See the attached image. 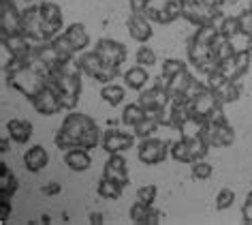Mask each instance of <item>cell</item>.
Segmentation results:
<instances>
[{
    "mask_svg": "<svg viewBox=\"0 0 252 225\" xmlns=\"http://www.w3.org/2000/svg\"><path fill=\"white\" fill-rule=\"evenodd\" d=\"M218 65H220V60L216 58V56H210V58H207L205 62H201L197 69H199V71L203 73V75H212L214 71H218Z\"/></svg>",
    "mask_w": 252,
    "mask_h": 225,
    "instance_id": "7dc6e473",
    "label": "cell"
},
{
    "mask_svg": "<svg viewBox=\"0 0 252 225\" xmlns=\"http://www.w3.org/2000/svg\"><path fill=\"white\" fill-rule=\"evenodd\" d=\"M218 37H220L218 26H214V24H203V26H197V33L192 35V39L203 43V45H212Z\"/></svg>",
    "mask_w": 252,
    "mask_h": 225,
    "instance_id": "f546056e",
    "label": "cell"
},
{
    "mask_svg": "<svg viewBox=\"0 0 252 225\" xmlns=\"http://www.w3.org/2000/svg\"><path fill=\"white\" fill-rule=\"evenodd\" d=\"M250 49H242V52H235V56H233V60H235V71H237V79L242 77V75L250 69Z\"/></svg>",
    "mask_w": 252,
    "mask_h": 225,
    "instance_id": "f35d334b",
    "label": "cell"
},
{
    "mask_svg": "<svg viewBox=\"0 0 252 225\" xmlns=\"http://www.w3.org/2000/svg\"><path fill=\"white\" fill-rule=\"evenodd\" d=\"M0 2H13V0H0Z\"/></svg>",
    "mask_w": 252,
    "mask_h": 225,
    "instance_id": "91938a15",
    "label": "cell"
},
{
    "mask_svg": "<svg viewBox=\"0 0 252 225\" xmlns=\"http://www.w3.org/2000/svg\"><path fill=\"white\" fill-rule=\"evenodd\" d=\"M0 144H2V152H7V150H9V142H7V140H2Z\"/></svg>",
    "mask_w": 252,
    "mask_h": 225,
    "instance_id": "6f0895ef",
    "label": "cell"
},
{
    "mask_svg": "<svg viewBox=\"0 0 252 225\" xmlns=\"http://www.w3.org/2000/svg\"><path fill=\"white\" fill-rule=\"evenodd\" d=\"M207 88H210V86H207V84H201L199 82V79H194V82H192V86H190V90H188V97H197V95H201V92H205Z\"/></svg>",
    "mask_w": 252,
    "mask_h": 225,
    "instance_id": "f907efd6",
    "label": "cell"
},
{
    "mask_svg": "<svg viewBox=\"0 0 252 225\" xmlns=\"http://www.w3.org/2000/svg\"><path fill=\"white\" fill-rule=\"evenodd\" d=\"M7 133L17 144H28L32 137V122L24 120V118H11L7 122Z\"/></svg>",
    "mask_w": 252,
    "mask_h": 225,
    "instance_id": "9a60e30c",
    "label": "cell"
},
{
    "mask_svg": "<svg viewBox=\"0 0 252 225\" xmlns=\"http://www.w3.org/2000/svg\"><path fill=\"white\" fill-rule=\"evenodd\" d=\"M139 103L146 108L148 114H156V112H160V110H167L169 105H171V95H169V90H167L165 79L156 82L152 88L143 90L139 95Z\"/></svg>",
    "mask_w": 252,
    "mask_h": 225,
    "instance_id": "7a4b0ae2",
    "label": "cell"
},
{
    "mask_svg": "<svg viewBox=\"0 0 252 225\" xmlns=\"http://www.w3.org/2000/svg\"><path fill=\"white\" fill-rule=\"evenodd\" d=\"M169 154V146L158 137H146L141 140L139 148H137V157H139L141 163L146 165H158L167 159Z\"/></svg>",
    "mask_w": 252,
    "mask_h": 225,
    "instance_id": "5b68a950",
    "label": "cell"
},
{
    "mask_svg": "<svg viewBox=\"0 0 252 225\" xmlns=\"http://www.w3.org/2000/svg\"><path fill=\"white\" fill-rule=\"evenodd\" d=\"M124 88L122 86H118V84H103V90H100V97H103V101H107L109 105H120L124 101Z\"/></svg>",
    "mask_w": 252,
    "mask_h": 225,
    "instance_id": "f1b7e54d",
    "label": "cell"
},
{
    "mask_svg": "<svg viewBox=\"0 0 252 225\" xmlns=\"http://www.w3.org/2000/svg\"><path fill=\"white\" fill-rule=\"evenodd\" d=\"M2 178H0V191L2 193H7V195H13V193L17 191V180H15V176L9 172V167L2 163Z\"/></svg>",
    "mask_w": 252,
    "mask_h": 225,
    "instance_id": "8d00e7d4",
    "label": "cell"
},
{
    "mask_svg": "<svg viewBox=\"0 0 252 225\" xmlns=\"http://www.w3.org/2000/svg\"><path fill=\"white\" fill-rule=\"evenodd\" d=\"M233 202H235V193H233L231 189H222L216 195V208L218 210H226V208H231Z\"/></svg>",
    "mask_w": 252,
    "mask_h": 225,
    "instance_id": "ee69618b",
    "label": "cell"
},
{
    "mask_svg": "<svg viewBox=\"0 0 252 225\" xmlns=\"http://www.w3.org/2000/svg\"><path fill=\"white\" fill-rule=\"evenodd\" d=\"M103 176L113 178L122 187L128 185V167H126V159L122 157V152L109 154V159H107V163H105V170H103Z\"/></svg>",
    "mask_w": 252,
    "mask_h": 225,
    "instance_id": "8fae6325",
    "label": "cell"
},
{
    "mask_svg": "<svg viewBox=\"0 0 252 225\" xmlns=\"http://www.w3.org/2000/svg\"><path fill=\"white\" fill-rule=\"evenodd\" d=\"M237 22H239V35L252 39V9L242 11V13L237 15Z\"/></svg>",
    "mask_w": 252,
    "mask_h": 225,
    "instance_id": "60d3db41",
    "label": "cell"
},
{
    "mask_svg": "<svg viewBox=\"0 0 252 225\" xmlns=\"http://www.w3.org/2000/svg\"><path fill=\"white\" fill-rule=\"evenodd\" d=\"M182 2H184V4H188V2H194V0H182Z\"/></svg>",
    "mask_w": 252,
    "mask_h": 225,
    "instance_id": "680465c9",
    "label": "cell"
},
{
    "mask_svg": "<svg viewBox=\"0 0 252 225\" xmlns=\"http://www.w3.org/2000/svg\"><path fill=\"white\" fill-rule=\"evenodd\" d=\"M188 148H190V154H192V163L194 161H201L207 154V150H210V144L205 142L203 135H194V137H184Z\"/></svg>",
    "mask_w": 252,
    "mask_h": 225,
    "instance_id": "83f0119b",
    "label": "cell"
},
{
    "mask_svg": "<svg viewBox=\"0 0 252 225\" xmlns=\"http://www.w3.org/2000/svg\"><path fill=\"white\" fill-rule=\"evenodd\" d=\"M212 56V49L210 45H203V43L194 41L190 37V41H188V58H190V62L194 67H199L201 62H205L207 58Z\"/></svg>",
    "mask_w": 252,
    "mask_h": 225,
    "instance_id": "603a6c76",
    "label": "cell"
},
{
    "mask_svg": "<svg viewBox=\"0 0 252 225\" xmlns=\"http://www.w3.org/2000/svg\"><path fill=\"white\" fill-rule=\"evenodd\" d=\"M171 157H173L175 161H180V163H192L190 148H188V144H186L184 137H182V140H178V142H173V146H171Z\"/></svg>",
    "mask_w": 252,
    "mask_h": 225,
    "instance_id": "836d02e7",
    "label": "cell"
},
{
    "mask_svg": "<svg viewBox=\"0 0 252 225\" xmlns=\"http://www.w3.org/2000/svg\"><path fill=\"white\" fill-rule=\"evenodd\" d=\"M182 71H186V62L180 58H167L162 65V79H171L173 75H178Z\"/></svg>",
    "mask_w": 252,
    "mask_h": 225,
    "instance_id": "d590c367",
    "label": "cell"
},
{
    "mask_svg": "<svg viewBox=\"0 0 252 225\" xmlns=\"http://www.w3.org/2000/svg\"><path fill=\"white\" fill-rule=\"evenodd\" d=\"M122 189L124 187L116 183L113 178L109 176H103L98 180V187H96V191H98V195L100 197H107V199H118L120 195H122Z\"/></svg>",
    "mask_w": 252,
    "mask_h": 225,
    "instance_id": "cb8c5ba5",
    "label": "cell"
},
{
    "mask_svg": "<svg viewBox=\"0 0 252 225\" xmlns=\"http://www.w3.org/2000/svg\"><path fill=\"white\" fill-rule=\"evenodd\" d=\"M0 33L2 37L22 33V13L13 2H0Z\"/></svg>",
    "mask_w": 252,
    "mask_h": 225,
    "instance_id": "ba28073f",
    "label": "cell"
},
{
    "mask_svg": "<svg viewBox=\"0 0 252 225\" xmlns=\"http://www.w3.org/2000/svg\"><path fill=\"white\" fill-rule=\"evenodd\" d=\"M154 197H156V187L154 185H146V187H139L137 189V199L146 204H154Z\"/></svg>",
    "mask_w": 252,
    "mask_h": 225,
    "instance_id": "f6af8a7d",
    "label": "cell"
},
{
    "mask_svg": "<svg viewBox=\"0 0 252 225\" xmlns=\"http://www.w3.org/2000/svg\"><path fill=\"white\" fill-rule=\"evenodd\" d=\"M201 135L205 137V142L214 148H224L231 146L233 140H235V133H233V127H229V122L224 120H210L203 124V131Z\"/></svg>",
    "mask_w": 252,
    "mask_h": 225,
    "instance_id": "277c9868",
    "label": "cell"
},
{
    "mask_svg": "<svg viewBox=\"0 0 252 225\" xmlns=\"http://www.w3.org/2000/svg\"><path fill=\"white\" fill-rule=\"evenodd\" d=\"M43 193H45V195H58V193H60V185L58 183H49V185L43 187Z\"/></svg>",
    "mask_w": 252,
    "mask_h": 225,
    "instance_id": "816d5d0a",
    "label": "cell"
},
{
    "mask_svg": "<svg viewBox=\"0 0 252 225\" xmlns=\"http://www.w3.org/2000/svg\"><path fill=\"white\" fill-rule=\"evenodd\" d=\"M212 165L210 163H205L203 159L201 161H194L192 163V178H197V180H207L212 176Z\"/></svg>",
    "mask_w": 252,
    "mask_h": 225,
    "instance_id": "7bdbcfd3",
    "label": "cell"
},
{
    "mask_svg": "<svg viewBox=\"0 0 252 225\" xmlns=\"http://www.w3.org/2000/svg\"><path fill=\"white\" fill-rule=\"evenodd\" d=\"M220 30V35L224 37V39H233L235 35H239V22H237V17H233V15H226L222 24L218 26Z\"/></svg>",
    "mask_w": 252,
    "mask_h": 225,
    "instance_id": "74e56055",
    "label": "cell"
},
{
    "mask_svg": "<svg viewBox=\"0 0 252 225\" xmlns=\"http://www.w3.org/2000/svg\"><path fill=\"white\" fill-rule=\"evenodd\" d=\"M52 43H54V47L58 49V54H60V58L62 60H66V58H73L75 54H77V49H75V45L71 41H68V37L62 33V35H56L54 39H52Z\"/></svg>",
    "mask_w": 252,
    "mask_h": 225,
    "instance_id": "d6a6232c",
    "label": "cell"
},
{
    "mask_svg": "<svg viewBox=\"0 0 252 225\" xmlns=\"http://www.w3.org/2000/svg\"><path fill=\"white\" fill-rule=\"evenodd\" d=\"M146 2H150V0H146Z\"/></svg>",
    "mask_w": 252,
    "mask_h": 225,
    "instance_id": "6125c7cd",
    "label": "cell"
},
{
    "mask_svg": "<svg viewBox=\"0 0 252 225\" xmlns=\"http://www.w3.org/2000/svg\"><path fill=\"white\" fill-rule=\"evenodd\" d=\"M120 75V67H116V65H103V69L96 73V82H103V84H109V82H113Z\"/></svg>",
    "mask_w": 252,
    "mask_h": 225,
    "instance_id": "b9f144b4",
    "label": "cell"
},
{
    "mask_svg": "<svg viewBox=\"0 0 252 225\" xmlns=\"http://www.w3.org/2000/svg\"><path fill=\"white\" fill-rule=\"evenodd\" d=\"M64 163H66L68 170H73V172H86L88 167H90L92 159H90V154H88L86 148L75 146V148L64 152Z\"/></svg>",
    "mask_w": 252,
    "mask_h": 225,
    "instance_id": "e0dca14e",
    "label": "cell"
},
{
    "mask_svg": "<svg viewBox=\"0 0 252 225\" xmlns=\"http://www.w3.org/2000/svg\"><path fill=\"white\" fill-rule=\"evenodd\" d=\"M226 2H233V0H226Z\"/></svg>",
    "mask_w": 252,
    "mask_h": 225,
    "instance_id": "94428289",
    "label": "cell"
},
{
    "mask_svg": "<svg viewBox=\"0 0 252 225\" xmlns=\"http://www.w3.org/2000/svg\"><path fill=\"white\" fill-rule=\"evenodd\" d=\"M60 103H62V110H75L79 103V95L75 92H60Z\"/></svg>",
    "mask_w": 252,
    "mask_h": 225,
    "instance_id": "bcb514c9",
    "label": "cell"
},
{
    "mask_svg": "<svg viewBox=\"0 0 252 225\" xmlns=\"http://www.w3.org/2000/svg\"><path fill=\"white\" fill-rule=\"evenodd\" d=\"M2 49L11 56H30L32 54V41L24 33H15L9 37H2Z\"/></svg>",
    "mask_w": 252,
    "mask_h": 225,
    "instance_id": "4fadbf2b",
    "label": "cell"
},
{
    "mask_svg": "<svg viewBox=\"0 0 252 225\" xmlns=\"http://www.w3.org/2000/svg\"><path fill=\"white\" fill-rule=\"evenodd\" d=\"M148 118V112H146V108L137 101V103H128L124 108V112H122V122L126 124V127H137L139 122H143Z\"/></svg>",
    "mask_w": 252,
    "mask_h": 225,
    "instance_id": "ffe728a7",
    "label": "cell"
},
{
    "mask_svg": "<svg viewBox=\"0 0 252 225\" xmlns=\"http://www.w3.org/2000/svg\"><path fill=\"white\" fill-rule=\"evenodd\" d=\"M64 35L68 37V41L75 45V49H86L88 47V43H90V37H88V30H86V26L84 24H71L66 30H64Z\"/></svg>",
    "mask_w": 252,
    "mask_h": 225,
    "instance_id": "44dd1931",
    "label": "cell"
},
{
    "mask_svg": "<svg viewBox=\"0 0 252 225\" xmlns=\"http://www.w3.org/2000/svg\"><path fill=\"white\" fill-rule=\"evenodd\" d=\"M30 103H32V108L43 116H54L62 110L58 92H56L54 88H49V86H43L34 97H30Z\"/></svg>",
    "mask_w": 252,
    "mask_h": 225,
    "instance_id": "8992f818",
    "label": "cell"
},
{
    "mask_svg": "<svg viewBox=\"0 0 252 225\" xmlns=\"http://www.w3.org/2000/svg\"><path fill=\"white\" fill-rule=\"evenodd\" d=\"M182 15H184V2H182V0H167V2L158 9L156 24H162V26H167V24L175 22Z\"/></svg>",
    "mask_w": 252,
    "mask_h": 225,
    "instance_id": "ac0fdd59",
    "label": "cell"
},
{
    "mask_svg": "<svg viewBox=\"0 0 252 225\" xmlns=\"http://www.w3.org/2000/svg\"><path fill=\"white\" fill-rule=\"evenodd\" d=\"M9 212H11V204H9V195L2 193V221L9 219Z\"/></svg>",
    "mask_w": 252,
    "mask_h": 225,
    "instance_id": "f5cc1de1",
    "label": "cell"
},
{
    "mask_svg": "<svg viewBox=\"0 0 252 225\" xmlns=\"http://www.w3.org/2000/svg\"><path fill=\"white\" fill-rule=\"evenodd\" d=\"M79 67H81V71H84L86 75H90V77H96V73L100 71V69H103V65L105 62L100 60V56L94 52H86V54H81L79 56Z\"/></svg>",
    "mask_w": 252,
    "mask_h": 225,
    "instance_id": "7402d4cb",
    "label": "cell"
},
{
    "mask_svg": "<svg viewBox=\"0 0 252 225\" xmlns=\"http://www.w3.org/2000/svg\"><path fill=\"white\" fill-rule=\"evenodd\" d=\"M39 11H41V17L43 22H49V24H56V26H62V11L56 2H41L39 4Z\"/></svg>",
    "mask_w": 252,
    "mask_h": 225,
    "instance_id": "1f68e13d",
    "label": "cell"
},
{
    "mask_svg": "<svg viewBox=\"0 0 252 225\" xmlns=\"http://www.w3.org/2000/svg\"><path fill=\"white\" fill-rule=\"evenodd\" d=\"M210 49H212V56H216L218 60H229V58H233V56H235V47H233V41H231V39H224L222 35H220L218 39L212 43Z\"/></svg>",
    "mask_w": 252,
    "mask_h": 225,
    "instance_id": "d4e9b609",
    "label": "cell"
},
{
    "mask_svg": "<svg viewBox=\"0 0 252 225\" xmlns=\"http://www.w3.org/2000/svg\"><path fill=\"white\" fill-rule=\"evenodd\" d=\"M126 28H128V35L133 37L135 41H148L152 37V22L148 20L143 13H133L126 20Z\"/></svg>",
    "mask_w": 252,
    "mask_h": 225,
    "instance_id": "7c38bea8",
    "label": "cell"
},
{
    "mask_svg": "<svg viewBox=\"0 0 252 225\" xmlns=\"http://www.w3.org/2000/svg\"><path fill=\"white\" fill-rule=\"evenodd\" d=\"M150 210H152V204H146L141 202V199H137V202L130 206V219H133L135 223H148V217H150Z\"/></svg>",
    "mask_w": 252,
    "mask_h": 225,
    "instance_id": "e575fe53",
    "label": "cell"
},
{
    "mask_svg": "<svg viewBox=\"0 0 252 225\" xmlns=\"http://www.w3.org/2000/svg\"><path fill=\"white\" fill-rule=\"evenodd\" d=\"M242 217L246 223H252V193H248V197H246V202H244Z\"/></svg>",
    "mask_w": 252,
    "mask_h": 225,
    "instance_id": "681fc988",
    "label": "cell"
},
{
    "mask_svg": "<svg viewBox=\"0 0 252 225\" xmlns=\"http://www.w3.org/2000/svg\"><path fill=\"white\" fill-rule=\"evenodd\" d=\"M7 84L11 86V88L20 90L22 95H26L30 99V97H34L36 92L43 88V86H47V79L43 77V75L36 71V69H32V67L28 65L26 69H22L20 73L7 75Z\"/></svg>",
    "mask_w": 252,
    "mask_h": 225,
    "instance_id": "6da1fadb",
    "label": "cell"
},
{
    "mask_svg": "<svg viewBox=\"0 0 252 225\" xmlns=\"http://www.w3.org/2000/svg\"><path fill=\"white\" fill-rule=\"evenodd\" d=\"M158 127H160V120H158V118H156L154 114H148L146 120L139 122V124H137V127H133V129H135V135L139 137V140H146V137H152Z\"/></svg>",
    "mask_w": 252,
    "mask_h": 225,
    "instance_id": "4dcf8cb0",
    "label": "cell"
},
{
    "mask_svg": "<svg viewBox=\"0 0 252 225\" xmlns=\"http://www.w3.org/2000/svg\"><path fill=\"white\" fill-rule=\"evenodd\" d=\"M224 82H226V77L220 71H214L212 75H207V86H210V90H218Z\"/></svg>",
    "mask_w": 252,
    "mask_h": 225,
    "instance_id": "c3c4849f",
    "label": "cell"
},
{
    "mask_svg": "<svg viewBox=\"0 0 252 225\" xmlns=\"http://www.w3.org/2000/svg\"><path fill=\"white\" fill-rule=\"evenodd\" d=\"M90 122H92L90 116L81 114V112H71V114H66V118L62 120L60 131H64V133L71 137V140L75 142V146H79V137L84 135V131Z\"/></svg>",
    "mask_w": 252,
    "mask_h": 225,
    "instance_id": "30bf717a",
    "label": "cell"
},
{
    "mask_svg": "<svg viewBox=\"0 0 252 225\" xmlns=\"http://www.w3.org/2000/svg\"><path fill=\"white\" fill-rule=\"evenodd\" d=\"M156 223H160V210L152 208L150 210V217H148V225H156Z\"/></svg>",
    "mask_w": 252,
    "mask_h": 225,
    "instance_id": "db71d44e",
    "label": "cell"
},
{
    "mask_svg": "<svg viewBox=\"0 0 252 225\" xmlns=\"http://www.w3.org/2000/svg\"><path fill=\"white\" fill-rule=\"evenodd\" d=\"M49 163V152L39 144H34V146H30L26 152H24V165H26L28 172H41L45 170Z\"/></svg>",
    "mask_w": 252,
    "mask_h": 225,
    "instance_id": "5bb4252c",
    "label": "cell"
},
{
    "mask_svg": "<svg viewBox=\"0 0 252 225\" xmlns=\"http://www.w3.org/2000/svg\"><path fill=\"white\" fill-rule=\"evenodd\" d=\"M222 108V103L218 101V97H216V92L207 88L205 92H201V95L197 97H192L190 99V112H192V118L197 122L201 124H205V122H210V118L214 116V112Z\"/></svg>",
    "mask_w": 252,
    "mask_h": 225,
    "instance_id": "3957f363",
    "label": "cell"
},
{
    "mask_svg": "<svg viewBox=\"0 0 252 225\" xmlns=\"http://www.w3.org/2000/svg\"><path fill=\"white\" fill-rule=\"evenodd\" d=\"M192 82H194V77L188 71H182L178 75H173L171 79H165L167 90H169V95H171V99L186 97L188 90H190V86H192Z\"/></svg>",
    "mask_w": 252,
    "mask_h": 225,
    "instance_id": "2e32d148",
    "label": "cell"
},
{
    "mask_svg": "<svg viewBox=\"0 0 252 225\" xmlns=\"http://www.w3.org/2000/svg\"><path fill=\"white\" fill-rule=\"evenodd\" d=\"M135 137H137L135 133H124V131H120V129H109L103 135V148L109 154L124 152V150L135 146Z\"/></svg>",
    "mask_w": 252,
    "mask_h": 225,
    "instance_id": "9c48e42d",
    "label": "cell"
},
{
    "mask_svg": "<svg viewBox=\"0 0 252 225\" xmlns=\"http://www.w3.org/2000/svg\"><path fill=\"white\" fill-rule=\"evenodd\" d=\"M94 52L100 56V60L105 65L120 67L126 60V47L120 41H113V39H100L96 43V47H94Z\"/></svg>",
    "mask_w": 252,
    "mask_h": 225,
    "instance_id": "52a82bcc",
    "label": "cell"
},
{
    "mask_svg": "<svg viewBox=\"0 0 252 225\" xmlns=\"http://www.w3.org/2000/svg\"><path fill=\"white\" fill-rule=\"evenodd\" d=\"M201 2H203L205 7H210V9H220L226 0H201Z\"/></svg>",
    "mask_w": 252,
    "mask_h": 225,
    "instance_id": "11a10c76",
    "label": "cell"
},
{
    "mask_svg": "<svg viewBox=\"0 0 252 225\" xmlns=\"http://www.w3.org/2000/svg\"><path fill=\"white\" fill-rule=\"evenodd\" d=\"M135 60H137V65H141V67H152L156 62V54H154L152 47L141 45L139 49H137V54H135Z\"/></svg>",
    "mask_w": 252,
    "mask_h": 225,
    "instance_id": "ab89813d",
    "label": "cell"
},
{
    "mask_svg": "<svg viewBox=\"0 0 252 225\" xmlns=\"http://www.w3.org/2000/svg\"><path fill=\"white\" fill-rule=\"evenodd\" d=\"M90 223L92 225H100V223H103V215H100V212H92V215H90Z\"/></svg>",
    "mask_w": 252,
    "mask_h": 225,
    "instance_id": "9f6ffc18",
    "label": "cell"
},
{
    "mask_svg": "<svg viewBox=\"0 0 252 225\" xmlns=\"http://www.w3.org/2000/svg\"><path fill=\"white\" fill-rule=\"evenodd\" d=\"M100 142H103V137H100V129L96 127V122L92 120V122L86 127L84 135L79 137V146L86 148V150H90V148H96Z\"/></svg>",
    "mask_w": 252,
    "mask_h": 225,
    "instance_id": "4316f807",
    "label": "cell"
},
{
    "mask_svg": "<svg viewBox=\"0 0 252 225\" xmlns=\"http://www.w3.org/2000/svg\"><path fill=\"white\" fill-rule=\"evenodd\" d=\"M216 92V97H218V101L220 103H233V101H237L239 99V92H242V88H239V84L237 82H233V79H226V82L220 86L218 90H214Z\"/></svg>",
    "mask_w": 252,
    "mask_h": 225,
    "instance_id": "484cf974",
    "label": "cell"
},
{
    "mask_svg": "<svg viewBox=\"0 0 252 225\" xmlns=\"http://www.w3.org/2000/svg\"><path fill=\"white\" fill-rule=\"evenodd\" d=\"M122 77H124V84H126V88H130V90H143V86L148 84L150 75H148V71H146V67H141V65H135V67L126 69Z\"/></svg>",
    "mask_w": 252,
    "mask_h": 225,
    "instance_id": "d6986e66",
    "label": "cell"
}]
</instances>
